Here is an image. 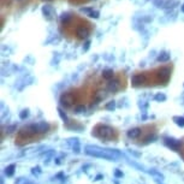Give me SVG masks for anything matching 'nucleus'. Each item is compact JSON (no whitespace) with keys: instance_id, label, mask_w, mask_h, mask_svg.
I'll list each match as a JSON object with an SVG mask.
<instances>
[{"instance_id":"1","label":"nucleus","mask_w":184,"mask_h":184,"mask_svg":"<svg viewBox=\"0 0 184 184\" xmlns=\"http://www.w3.org/2000/svg\"><path fill=\"white\" fill-rule=\"evenodd\" d=\"M84 153L90 157L101 158L110 161H117L121 157V154L116 149H107V148H101L99 146H90V144L84 147Z\"/></svg>"},{"instance_id":"2","label":"nucleus","mask_w":184,"mask_h":184,"mask_svg":"<svg viewBox=\"0 0 184 184\" xmlns=\"http://www.w3.org/2000/svg\"><path fill=\"white\" fill-rule=\"evenodd\" d=\"M93 135H95L96 137H99V138H101L104 141H111L113 138V136H114V130L110 125L99 124L93 130Z\"/></svg>"},{"instance_id":"3","label":"nucleus","mask_w":184,"mask_h":184,"mask_svg":"<svg viewBox=\"0 0 184 184\" xmlns=\"http://www.w3.org/2000/svg\"><path fill=\"white\" fill-rule=\"evenodd\" d=\"M36 134H39L36 124H29L23 127L19 131H18V137L19 138H30V137H34Z\"/></svg>"},{"instance_id":"4","label":"nucleus","mask_w":184,"mask_h":184,"mask_svg":"<svg viewBox=\"0 0 184 184\" xmlns=\"http://www.w3.org/2000/svg\"><path fill=\"white\" fill-rule=\"evenodd\" d=\"M75 95L72 93H70V91H66V93H63L60 95V104L61 106H64V107H71L74 104H75Z\"/></svg>"},{"instance_id":"5","label":"nucleus","mask_w":184,"mask_h":184,"mask_svg":"<svg viewBox=\"0 0 184 184\" xmlns=\"http://www.w3.org/2000/svg\"><path fill=\"white\" fill-rule=\"evenodd\" d=\"M157 77L163 83L169 82V79L171 77V69L170 68H161V69H159L158 72H157Z\"/></svg>"},{"instance_id":"6","label":"nucleus","mask_w":184,"mask_h":184,"mask_svg":"<svg viewBox=\"0 0 184 184\" xmlns=\"http://www.w3.org/2000/svg\"><path fill=\"white\" fill-rule=\"evenodd\" d=\"M165 144L171 148L172 150H179V148L182 147V141L173 138V137H166L165 138Z\"/></svg>"},{"instance_id":"7","label":"nucleus","mask_w":184,"mask_h":184,"mask_svg":"<svg viewBox=\"0 0 184 184\" xmlns=\"http://www.w3.org/2000/svg\"><path fill=\"white\" fill-rule=\"evenodd\" d=\"M146 81H147V77L144 74H136L131 77V84L134 87H141L146 83Z\"/></svg>"},{"instance_id":"8","label":"nucleus","mask_w":184,"mask_h":184,"mask_svg":"<svg viewBox=\"0 0 184 184\" xmlns=\"http://www.w3.org/2000/svg\"><path fill=\"white\" fill-rule=\"evenodd\" d=\"M119 88H120V82H119V79L114 78V79L108 81V83H107V90H110L111 93H116V91L119 90Z\"/></svg>"},{"instance_id":"9","label":"nucleus","mask_w":184,"mask_h":184,"mask_svg":"<svg viewBox=\"0 0 184 184\" xmlns=\"http://www.w3.org/2000/svg\"><path fill=\"white\" fill-rule=\"evenodd\" d=\"M76 35H77V38L81 39V40L88 39V36H89V30H88V28H85V26H78V28L76 29Z\"/></svg>"},{"instance_id":"10","label":"nucleus","mask_w":184,"mask_h":184,"mask_svg":"<svg viewBox=\"0 0 184 184\" xmlns=\"http://www.w3.org/2000/svg\"><path fill=\"white\" fill-rule=\"evenodd\" d=\"M41 11H42V15L45 16V18H47V19H52L53 16H54V10H53V7H52L51 5H45V6H42Z\"/></svg>"},{"instance_id":"11","label":"nucleus","mask_w":184,"mask_h":184,"mask_svg":"<svg viewBox=\"0 0 184 184\" xmlns=\"http://www.w3.org/2000/svg\"><path fill=\"white\" fill-rule=\"evenodd\" d=\"M36 128H38L39 134H46L51 129V125L47 121H39V123H36Z\"/></svg>"},{"instance_id":"12","label":"nucleus","mask_w":184,"mask_h":184,"mask_svg":"<svg viewBox=\"0 0 184 184\" xmlns=\"http://www.w3.org/2000/svg\"><path fill=\"white\" fill-rule=\"evenodd\" d=\"M141 134H142V130H141L140 128H132V129L128 130V132H127L128 137H129V138H132V140L138 138V137L141 136Z\"/></svg>"},{"instance_id":"13","label":"nucleus","mask_w":184,"mask_h":184,"mask_svg":"<svg viewBox=\"0 0 184 184\" xmlns=\"http://www.w3.org/2000/svg\"><path fill=\"white\" fill-rule=\"evenodd\" d=\"M60 22H61V24H64V25H66V24H69L70 22H71V19H72V16H71V13H69V12H63L60 15Z\"/></svg>"},{"instance_id":"14","label":"nucleus","mask_w":184,"mask_h":184,"mask_svg":"<svg viewBox=\"0 0 184 184\" xmlns=\"http://www.w3.org/2000/svg\"><path fill=\"white\" fill-rule=\"evenodd\" d=\"M102 77L105 78V79H107V81H111L112 78H113V76H114V72H113V70L112 69H105V70H102Z\"/></svg>"},{"instance_id":"15","label":"nucleus","mask_w":184,"mask_h":184,"mask_svg":"<svg viewBox=\"0 0 184 184\" xmlns=\"http://www.w3.org/2000/svg\"><path fill=\"white\" fill-rule=\"evenodd\" d=\"M171 58L170 53L169 52H161L158 57V61H160V63H166V61H169Z\"/></svg>"},{"instance_id":"16","label":"nucleus","mask_w":184,"mask_h":184,"mask_svg":"<svg viewBox=\"0 0 184 184\" xmlns=\"http://www.w3.org/2000/svg\"><path fill=\"white\" fill-rule=\"evenodd\" d=\"M173 121L174 124L179 128H184V117H179V116H174L173 117Z\"/></svg>"},{"instance_id":"17","label":"nucleus","mask_w":184,"mask_h":184,"mask_svg":"<svg viewBox=\"0 0 184 184\" xmlns=\"http://www.w3.org/2000/svg\"><path fill=\"white\" fill-rule=\"evenodd\" d=\"M105 98H106V91L99 90V91H96V93H95V101H96V102L102 101Z\"/></svg>"},{"instance_id":"18","label":"nucleus","mask_w":184,"mask_h":184,"mask_svg":"<svg viewBox=\"0 0 184 184\" xmlns=\"http://www.w3.org/2000/svg\"><path fill=\"white\" fill-rule=\"evenodd\" d=\"M15 169H16V165H15V164L9 165V166L5 169V174H6L7 177H12L13 173H15Z\"/></svg>"},{"instance_id":"19","label":"nucleus","mask_w":184,"mask_h":184,"mask_svg":"<svg viewBox=\"0 0 184 184\" xmlns=\"http://www.w3.org/2000/svg\"><path fill=\"white\" fill-rule=\"evenodd\" d=\"M87 111V107L84 106V105H76L75 106V110H74V112L76 113V114H82V113H84Z\"/></svg>"},{"instance_id":"20","label":"nucleus","mask_w":184,"mask_h":184,"mask_svg":"<svg viewBox=\"0 0 184 184\" xmlns=\"http://www.w3.org/2000/svg\"><path fill=\"white\" fill-rule=\"evenodd\" d=\"M58 113H59V117L61 118V120H63L64 123H68L69 121V118H68V116H66V113L61 110L60 107H58Z\"/></svg>"},{"instance_id":"21","label":"nucleus","mask_w":184,"mask_h":184,"mask_svg":"<svg viewBox=\"0 0 184 184\" xmlns=\"http://www.w3.org/2000/svg\"><path fill=\"white\" fill-rule=\"evenodd\" d=\"M154 100H155V101H159V102L165 101V100H166V95L163 94V93H158V94L154 96Z\"/></svg>"},{"instance_id":"22","label":"nucleus","mask_w":184,"mask_h":184,"mask_svg":"<svg viewBox=\"0 0 184 184\" xmlns=\"http://www.w3.org/2000/svg\"><path fill=\"white\" fill-rule=\"evenodd\" d=\"M105 108H106V110H108V111H113V110L116 108V101H114V100H112V101L107 102V104L105 105Z\"/></svg>"},{"instance_id":"23","label":"nucleus","mask_w":184,"mask_h":184,"mask_svg":"<svg viewBox=\"0 0 184 184\" xmlns=\"http://www.w3.org/2000/svg\"><path fill=\"white\" fill-rule=\"evenodd\" d=\"M88 17H90V18H95V19H98L99 17H100V12L99 11H96V10H93L89 15H88Z\"/></svg>"},{"instance_id":"24","label":"nucleus","mask_w":184,"mask_h":184,"mask_svg":"<svg viewBox=\"0 0 184 184\" xmlns=\"http://www.w3.org/2000/svg\"><path fill=\"white\" fill-rule=\"evenodd\" d=\"M29 117V110H23L21 113H19V118L21 119H26Z\"/></svg>"},{"instance_id":"25","label":"nucleus","mask_w":184,"mask_h":184,"mask_svg":"<svg viewBox=\"0 0 184 184\" xmlns=\"http://www.w3.org/2000/svg\"><path fill=\"white\" fill-rule=\"evenodd\" d=\"M155 140H157V136H155V135H148V136L144 138L146 143H149V142H154Z\"/></svg>"},{"instance_id":"26","label":"nucleus","mask_w":184,"mask_h":184,"mask_svg":"<svg viewBox=\"0 0 184 184\" xmlns=\"http://www.w3.org/2000/svg\"><path fill=\"white\" fill-rule=\"evenodd\" d=\"M15 184H28V179L24 177H21L15 182Z\"/></svg>"},{"instance_id":"27","label":"nucleus","mask_w":184,"mask_h":184,"mask_svg":"<svg viewBox=\"0 0 184 184\" xmlns=\"http://www.w3.org/2000/svg\"><path fill=\"white\" fill-rule=\"evenodd\" d=\"M79 11H81V12H83V13H87V15H89L91 11H93V9H90V7H82Z\"/></svg>"},{"instance_id":"28","label":"nucleus","mask_w":184,"mask_h":184,"mask_svg":"<svg viewBox=\"0 0 184 184\" xmlns=\"http://www.w3.org/2000/svg\"><path fill=\"white\" fill-rule=\"evenodd\" d=\"M150 174H153V176H155V177H158L159 179H164L163 174H160V173H158V172H155V171H150Z\"/></svg>"},{"instance_id":"29","label":"nucleus","mask_w":184,"mask_h":184,"mask_svg":"<svg viewBox=\"0 0 184 184\" xmlns=\"http://www.w3.org/2000/svg\"><path fill=\"white\" fill-rule=\"evenodd\" d=\"M90 43H91V42H90L89 40H88V41L84 43V46H83V51H84V52H87V51L89 49V47H90Z\"/></svg>"},{"instance_id":"30","label":"nucleus","mask_w":184,"mask_h":184,"mask_svg":"<svg viewBox=\"0 0 184 184\" xmlns=\"http://www.w3.org/2000/svg\"><path fill=\"white\" fill-rule=\"evenodd\" d=\"M13 130H16V125H12V127H9V128H7V131H9V134L13 132Z\"/></svg>"},{"instance_id":"31","label":"nucleus","mask_w":184,"mask_h":184,"mask_svg":"<svg viewBox=\"0 0 184 184\" xmlns=\"http://www.w3.org/2000/svg\"><path fill=\"white\" fill-rule=\"evenodd\" d=\"M114 176H116V177H123V172H120V171L116 170V172H114Z\"/></svg>"},{"instance_id":"32","label":"nucleus","mask_w":184,"mask_h":184,"mask_svg":"<svg viewBox=\"0 0 184 184\" xmlns=\"http://www.w3.org/2000/svg\"><path fill=\"white\" fill-rule=\"evenodd\" d=\"M180 11H182V12H183V13H184V4H183V5H182V6H180Z\"/></svg>"},{"instance_id":"33","label":"nucleus","mask_w":184,"mask_h":184,"mask_svg":"<svg viewBox=\"0 0 184 184\" xmlns=\"http://www.w3.org/2000/svg\"><path fill=\"white\" fill-rule=\"evenodd\" d=\"M41 1H51V0H41Z\"/></svg>"},{"instance_id":"34","label":"nucleus","mask_w":184,"mask_h":184,"mask_svg":"<svg viewBox=\"0 0 184 184\" xmlns=\"http://www.w3.org/2000/svg\"><path fill=\"white\" fill-rule=\"evenodd\" d=\"M17 1H23V0H17Z\"/></svg>"},{"instance_id":"35","label":"nucleus","mask_w":184,"mask_h":184,"mask_svg":"<svg viewBox=\"0 0 184 184\" xmlns=\"http://www.w3.org/2000/svg\"><path fill=\"white\" fill-rule=\"evenodd\" d=\"M183 85H184V84H183Z\"/></svg>"}]
</instances>
